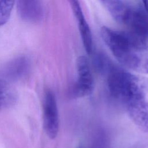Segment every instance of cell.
I'll return each instance as SVG.
<instances>
[{"label": "cell", "mask_w": 148, "mask_h": 148, "mask_svg": "<svg viewBox=\"0 0 148 148\" xmlns=\"http://www.w3.org/2000/svg\"><path fill=\"white\" fill-rule=\"evenodd\" d=\"M108 86L110 94L127 105L144 99L148 92V79L117 66L108 73Z\"/></svg>", "instance_id": "1"}, {"label": "cell", "mask_w": 148, "mask_h": 148, "mask_svg": "<svg viewBox=\"0 0 148 148\" xmlns=\"http://www.w3.org/2000/svg\"><path fill=\"white\" fill-rule=\"evenodd\" d=\"M124 31L130 44L135 50L148 49V13L145 10L132 9L125 24Z\"/></svg>", "instance_id": "2"}, {"label": "cell", "mask_w": 148, "mask_h": 148, "mask_svg": "<svg viewBox=\"0 0 148 148\" xmlns=\"http://www.w3.org/2000/svg\"><path fill=\"white\" fill-rule=\"evenodd\" d=\"M101 35L116 58L124 66L134 53L137 51L131 47L124 32L116 31L103 26L101 29Z\"/></svg>", "instance_id": "3"}, {"label": "cell", "mask_w": 148, "mask_h": 148, "mask_svg": "<svg viewBox=\"0 0 148 148\" xmlns=\"http://www.w3.org/2000/svg\"><path fill=\"white\" fill-rule=\"evenodd\" d=\"M43 119L45 131L50 139H54L58 132L59 116L55 94L50 90L46 91L43 102Z\"/></svg>", "instance_id": "4"}, {"label": "cell", "mask_w": 148, "mask_h": 148, "mask_svg": "<svg viewBox=\"0 0 148 148\" xmlns=\"http://www.w3.org/2000/svg\"><path fill=\"white\" fill-rule=\"evenodd\" d=\"M76 68L77 80L72 88V95L77 98L88 96L94 90V79L88 59L84 56L79 57Z\"/></svg>", "instance_id": "5"}, {"label": "cell", "mask_w": 148, "mask_h": 148, "mask_svg": "<svg viewBox=\"0 0 148 148\" xmlns=\"http://www.w3.org/2000/svg\"><path fill=\"white\" fill-rule=\"evenodd\" d=\"M71 2L74 14L78 21L79 30L84 47L88 54H91L93 52V42L89 25L85 20L77 0H71Z\"/></svg>", "instance_id": "6"}, {"label": "cell", "mask_w": 148, "mask_h": 148, "mask_svg": "<svg viewBox=\"0 0 148 148\" xmlns=\"http://www.w3.org/2000/svg\"><path fill=\"white\" fill-rule=\"evenodd\" d=\"M129 116L140 129L148 132V101L140 99L127 105Z\"/></svg>", "instance_id": "7"}, {"label": "cell", "mask_w": 148, "mask_h": 148, "mask_svg": "<svg viewBox=\"0 0 148 148\" xmlns=\"http://www.w3.org/2000/svg\"><path fill=\"white\" fill-rule=\"evenodd\" d=\"M112 17L120 24H125L133 8L121 0H99Z\"/></svg>", "instance_id": "8"}, {"label": "cell", "mask_w": 148, "mask_h": 148, "mask_svg": "<svg viewBox=\"0 0 148 148\" xmlns=\"http://www.w3.org/2000/svg\"><path fill=\"white\" fill-rule=\"evenodd\" d=\"M18 11L22 18L28 21H36L42 15L39 0H17Z\"/></svg>", "instance_id": "9"}, {"label": "cell", "mask_w": 148, "mask_h": 148, "mask_svg": "<svg viewBox=\"0 0 148 148\" xmlns=\"http://www.w3.org/2000/svg\"><path fill=\"white\" fill-rule=\"evenodd\" d=\"M29 62L21 57L13 61L9 65L6 71V75L12 80H18L24 76L29 69Z\"/></svg>", "instance_id": "10"}, {"label": "cell", "mask_w": 148, "mask_h": 148, "mask_svg": "<svg viewBox=\"0 0 148 148\" xmlns=\"http://www.w3.org/2000/svg\"><path fill=\"white\" fill-rule=\"evenodd\" d=\"M15 99L14 94L6 82L0 79V109L12 104Z\"/></svg>", "instance_id": "11"}, {"label": "cell", "mask_w": 148, "mask_h": 148, "mask_svg": "<svg viewBox=\"0 0 148 148\" xmlns=\"http://www.w3.org/2000/svg\"><path fill=\"white\" fill-rule=\"evenodd\" d=\"M131 69L143 73H148L147 50L139 51L138 53Z\"/></svg>", "instance_id": "12"}, {"label": "cell", "mask_w": 148, "mask_h": 148, "mask_svg": "<svg viewBox=\"0 0 148 148\" xmlns=\"http://www.w3.org/2000/svg\"><path fill=\"white\" fill-rule=\"evenodd\" d=\"M14 3V0H0V27L9 20Z\"/></svg>", "instance_id": "13"}, {"label": "cell", "mask_w": 148, "mask_h": 148, "mask_svg": "<svg viewBox=\"0 0 148 148\" xmlns=\"http://www.w3.org/2000/svg\"><path fill=\"white\" fill-rule=\"evenodd\" d=\"M145 10L148 13V0H142Z\"/></svg>", "instance_id": "14"}, {"label": "cell", "mask_w": 148, "mask_h": 148, "mask_svg": "<svg viewBox=\"0 0 148 148\" xmlns=\"http://www.w3.org/2000/svg\"><path fill=\"white\" fill-rule=\"evenodd\" d=\"M78 148H82V147H79Z\"/></svg>", "instance_id": "15"}]
</instances>
